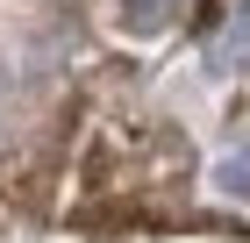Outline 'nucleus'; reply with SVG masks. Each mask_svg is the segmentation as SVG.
Wrapping results in <instances>:
<instances>
[{
    "mask_svg": "<svg viewBox=\"0 0 250 243\" xmlns=\"http://www.w3.org/2000/svg\"><path fill=\"white\" fill-rule=\"evenodd\" d=\"M214 65H222V72H229V65H250V7L229 22V36L214 43Z\"/></svg>",
    "mask_w": 250,
    "mask_h": 243,
    "instance_id": "nucleus-1",
    "label": "nucleus"
}]
</instances>
